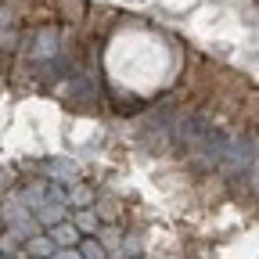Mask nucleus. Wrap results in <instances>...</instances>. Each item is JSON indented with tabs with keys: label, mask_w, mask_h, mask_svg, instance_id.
I'll use <instances>...</instances> for the list:
<instances>
[{
	"label": "nucleus",
	"mask_w": 259,
	"mask_h": 259,
	"mask_svg": "<svg viewBox=\"0 0 259 259\" xmlns=\"http://www.w3.org/2000/svg\"><path fill=\"white\" fill-rule=\"evenodd\" d=\"M255 141L245 134V137H231V148H227V155H223V166L220 169H227L231 177H238V173H252V166H255Z\"/></svg>",
	"instance_id": "obj_1"
},
{
	"label": "nucleus",
	"mask_w": 259,
	"mask_h": 259,
	"mask_svg": "<svg viewBox=\"0 0 259 259\" xmlns=\"http://www.w3.org/2000/svg\"><path fill=\"white\" fill-rule=\"evenodd\" d=\"M25 54H29L32 61H51V58H58V54H61L58 29H51V25L36 29V32L29 36V44H25Z\"/></svg>",
	"instance_id": "obj_2"
},
{
	"label": "nucleus",
	"mask_w": 259,
	"mask_h": 259,
	"mask_svg": "<svg viewBox=\"0 0 259 259\" xmlns=\"http://www.w3.org/2000/svg\"><path fill=\"white\" fill-rule=\"evenodd\" d=\"M18 51V29L8 15V8H0V54H11Z\"/></svg>",
	"instance_id": "obj_3"
},
{
	"label": "nucleus",
	"mask_w": 259,
	"mask_h": 259,
	"mask_svg": "<svg viewBox=\"0 0 259 259\" xmlns=\"http://www.w3.org/2000/svg\"><path fill=\"white\" fill-rule=\"evenodd\" d=\"M69 202H47V205H40L36 209V220L44 223V227H58V223H65V216H69Z\"/></svg>",
	"instance_id": "obj_4"
},
{
	"label": "nucleus",
	"mask_w": 259,
	"mask_h": 259,
	"mask_svg": "<svg viewBox=\"0 0 259 259\" xmlns=\"http://www.w3.org/2000/svg\"><path fill=\"white\" fill-rule=\"evenodd\" d=\"M51 238H54L58 248H79V241H83L76 223H58V227H51Z\"/></svg>",
	"instance_id": "obj_5"
},
{
	"label": "nucleus",
	"mask_w": 259,
	"mask_h": 259,
	"mask_svg": "<svg viewBox=\"0 0 259 259\" xmlns=\"http://www.w3.org/2000/svg\"><path fill=\"white\" fill-rule=\"evenodd\" d=\"M54 252H58V245H54V238H51V234H36V238H29V241H25V255L54 259Z\"/></svg>",
	"instance_id": "obj_6"
},
{
	"label": "nucleus",
	"mask_w": 259,
	"mask_h": 259,
	"mask_svg": "<svg viewBox=\"0 0 259 259\" xmlns=\"http://www.w3.org/2000/svg\"><path fill=\"white\" fill-rule=\"evenodd\" d=\"M79 255L83 259H108V248L101 245V238L94 234V238H83L79 241Z\"/></svg>",
	"instance_id": "obj_7"
},
{
	"label": "nucleus",
	"mask_w": 259,
	"mask_h": 259,
	"mask_svg": "<svg viewBox=\"0 0 259 259\" xmlns=\"http://www.w3.org/2000/svg\"><path fill=\"white\" fill-rule=\"evenodd\" d=\"M90 202H94V187L76 184V187L69 191V205H72V209H90Z\"/></svg>",
	"instance_id": "obj_8"
},
{
	"label": "nucleus",
	"mask_w": 259,
	"mask_h": 259,
	"mask_svg": "<svg viewBox=\"0 0 259 259\" xmlns=\"http://www.w3.org/2000/svg\"><path fill=\"white\" fill-rule=\"evenodd\" d=\"M72 223L79 227V234H87V238H94V234H97V212H94V209H79Z\"/></svg>",
	"instance_id": "obj_9"
},
{
	"label": "nucleus",
	"mask_w": 259,
	"mask_h": 259,
	"mask_svg": "<svg viewBox=\"0 0 259 259\" xmlns=\"http://www.w3.org/2000/svg\"><path fill=\"white\" fill-rule=\"evenodd\" d=\"M44 169L51 180H69V177H76V162H47Z\"/></svg>",
	"instance_id": "obj_10"
},
{
	"label": "nucleus",
	"mask_w": 259,
	"mask_h": 259,
	"mask_svg": "<svg viewBox=\"0 0 259 259\" xmlns=\"http://www.w3.org/2000/svg\"><path fill=\"white\" fill-rule=\"evenodd\" d=\"M97 238H101L105 248H122V241H126V238L115 231V227H108V231H97Z\"/></svg>",
	"instance_id": "obj_11"
},
{
	"label": "nucleus",
	"mask_w": 259,
	"mask_h": 259,
	"mask_svg": "<svg viewBox=\"0 0 259 259\" xmlns=\"http://www.w3.org/2000/svg\"><path fill=\"white\" fill-rule=\"evenodd\" d=\"M54 259H83V255H79V248H58Z\"/></svg>",
	"instance_id": "obj_12"
},
{
	"label": "nucleus",
	"mask_w": 259,
	"mask_h": 259,
	"mask_svg": "<svg viewBox=\"0 0 259 259\" xmlns=\"http://www.w3.org/2000/svg\"><path fill=\"white\" fill-rule=\"evenodd\" d=\"M248 177H252V187L259 191V158H255V166H252V173H248Z\"/></svg>",
	"instance_id": "obj_13"
},
{
	"label": "nucleus",
	"mask_w": 259,
	"mask_h": 259,
	"mask_svg": "<svg viewBox=\"0 0 259 259\" xmlns=\"http://www.w3.org/2000/svg\"><path fill=\"white\" fill-rule=\"evenodd\" d=\"M25 259H36V255H25Z\"/></svg>",
	"instance_id": "obj_14"
},
{
	"label": "nucleus",
	"mask_w": 259,
	"mask_h": 259,
	"mask_svg": "<svg viewBox=\"0 0 259 259\" xmlns=\"http://www.w3.org/2000/svg\"><path fill=\"white\" fill-rule=\"evenodd\" d=\"M0 216H4V209H0Z\"/></svg>",
	"instance_id": "obj_15"
},
{
	"label": "nucleus",
	"mask_w": 259,
	"mask_h": 259,
	"mask_svg": "<svg viewBox=\"0 0 259 259\" xmlns=\"http://www.w3.org/2000/svg\"><path fill=\"white\" fill-rule=\"evenodd\" d=\"M0 259H4V252H0Z\"/></svg>",
	"instance_id": "obj_16"
}]
</instances>
